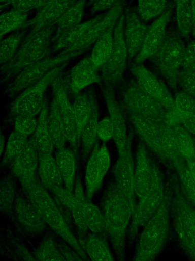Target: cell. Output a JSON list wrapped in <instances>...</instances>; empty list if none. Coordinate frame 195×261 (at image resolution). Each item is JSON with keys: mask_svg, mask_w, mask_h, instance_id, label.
Listing matches in <instances>:
<instances>
[{"mask_svg": "<svg viewBox=\"0 0 195 261\" xmlns=\"http://www.w3.org/2000/svg\"><path fill=\"white\" fill-rule=\"evenodd\" d=\"M121 99L130 113L164 123L166 110L148 94L135 80L125 81L121 89Z\"/></svg>", "mask_w": 195, "mask_h": 261, "instance_id": "cell-9", "label": "cell"}, {"mask_svg": "<svg viewBox=\"0 0 195 261\" xmlns=\"http://www.w3.org/2000/svg\"><path fill=\"white\" fill-rule=\"evenodd\" d=\"M38 173L40 182L51 192L63 187V180L52 154L39 153Z\"/></svg>", "mask_w": 195, "mask_h": 261, "instance_id": "cell-26", "label": "cell"}, {"mask_svg": "<svg viewBox=\"0 0 195 261\" xmlns=\"http://www.w3.org/2000/svg\"><path fill=\"white\" fill-rule=\"evenodd\" d=\"M74 194L78 197L83 217L88 230L91 233L104 236L105 234L103 213L85 196L79 179L75 184Z\"/></svg>", "mask_w": 195, "mask_h": 261, "instance_id": "cell-21", "label": "cell"}, {"mask_svg": "<svg viewBox=\"0 0 195 261\" xmlns=\"http://www.w3.org/2000/svg\"><path fill=\"white\" fill-rule=\"evenodd\" d=\"M99 15L63 31L54 43L53 51L60 52L71 48L79 41L87 32L103 16Z\"/></svg>", "mask_w": 195, "mask_h": 261, "instance_id": "cell-27", "label": "cell"}, {"mask_svg": "<svg viewBox=\"0 0 195 261\" xmlns=\"http://www.w3.org/2000/svg\"><path fill=\"white\" fill-rule=\"evenodd\" d=\"M186 47L179 33L170 31L161 46L152 57L153 63L168 86L176 91L182 68Z\"/></svg>", "mask_w": 195, "mask_h": 261, "instance_id": "cell-6", "label": "cell"}, {"mask_svg": "<svg viewBox=\"0 0 195 261\" xmlns=\"http://www.w3.org/2000/svg\"><path fill=\"white\" fill-rule=\"evenodd\" d=\"M91 96L92 110L89 119L83 128L80 137L83 148V156L86 158L93 150L98 136L99 110L96 101Z\"/></svg>", "mask_w": 195, "mask_h": 261, "instance_id": "cell-32", "label": "cell"}, {"mask_svg": "<svg viewBox=\"0 0 195 261\" xmlns=\"http://www.w3.org/2000/svg\"><path fill=\"white\" fill-rule=\"evenodd\" d=\"M64 64L48 72L42 79L23 91L11 107V113L15 116H35L42 110L45 101L44 96L47 87L59 76L66 65Z\"/></svg>", "mask_w": 195, "mask_h": 261, "instance_id": "cell-10", "label": "cell"}, {"mask_svg": "<svg viewBox=\"0 0 195 261\" xmlns=\"http://www.w3.org/2000/svg\"><path fill=\"white\" fill-rule=\"evenodd\" d=\"M162 176L153 164L151 182L148 191L136 205L129 227L127 242L128 247L133 244L138 232L155 213L165 196Z\"/></svg>", "mask_w": 195, "mask_h": 261, "instance_id": "cell-7", "label": "cell"}, {"mask_svg": "<svg viewBox=\"0 0 195 261\" xmlns=\"http://www.w3.org/2000/svg\"><path fill=\"white\" fill-rule=\"evenodd\" d=\"M84 52L67 49L27 67L16 75L8 89V93L14 96L23 92L42 79L51 70L67 63L71 59Z\"/></svg>", "mask_w": 195, "mask_h": 261, "instance_id": "cell-8", "label": "cell"}, {"mask_svg": "<svg viewBox=\"0 0 195 261\" xmlns=\"http://www.w3.org/2000/svg\"><path fill=\"white\" fill-rule=\"evenodd\" d=\"M55 30V25L39 31H30L23 40L21 45L12 59L1 66L2 78L17 75L27 67L48 57L51 50V44Z\"/></svg>", "mask_w": 195, "mask_h": 261, "instance_id": "cell-4", "label": "cell"}, {"mask_svg": "<svg viewBox=\"0 0 195 261\" xmlns=\"http://www.w3.org/2000/svg\"><path fill=\"white\" fill-rule=\"evenodd\" d=\"M39 152L31 137L21 151L11 163L14 176L20 181L23 189L37 179Z\"/></svg>", "mask_w": 195, "mask_h": 261, "instance_id": "cell-15", "label": "cell"}, {"mask_svg": "<svg viewBox=\"0 0 195 261\" xmlns=\"http://www.w3.org/2000/svg\"><path fill=\"white\" fill-rule=\"evenodd\" d=\"M99 147L98 144H95L87 163L85 172L86 195L89 200L101 187L105 176L101 170L97 161Z\"/></svg>", "mask_w": 195, "mask_h": 261, "instance_id": "cell-30", "label": "cell"}, {"mask_svg": "<svg viewBox=\"0 0 195 261\" xmlns=\"http://www.w3.org/2000/svg\"><path fill=\"white\" fill-rule=\"evenodd\" d=\"M176 109L183 113H195V99L182 91L178 93L174 99Z\"/></svg>", "mask_w": 195, "mask_h": 261, "instance_id": "cell-49", "label": "cell"}, {"mask_svg": "<svg viewBox=\"0 0 195 261\" xmlns=\"http://www.w3.org/2000/svg\"><path fill=\"white\" fill-rule=\"evenodd\" d=\"M86 2L77 1L63 14L55 24L52 43H54L65 30L80 23L84 14Z\"/></svg>", "mask_w": 195, "mask_h": 261, "instance_id": "cell-33", "label": "cell"}, {"mask_svg": "<svg viewBox=\"0 0 195 261\" xmlns=\"http://www.w3.org/2000/svg\"><path fill=\"white\" fill-rule=\"evenodd\" d=\"M33 255L37 261H67L58 244L51 235L40 242Z\"/></svg>", "mask_w": 195, "mask_h": 261, "instance_id": "cell-37", "label": "cell"}, {"mask_svg": "<svg viewBox=\"0 0 195 261\" xmlns=\"http://www.w3.org/2000/svg\"><path fill=\"white\" fill-rule=\"evenodd\" d=\"M59 247L67 261H82L83 258L63 241L58 243Z\"/></svg>", "mask_w": 195, "mask_h": 261, "instance_id": "cell-54", "label": "cell"}, {"mask_svg": "<svg viewBox=\"0 0 195 261\" xmlns=\"http://www.w3.org/2000/svg\"><path fill=\"white\" fill-rule=\"evenodd\" d=\"M182 69L195 70V40L186 47Z\"/></svg>", "mask_w": 195, "mask_h": 261, "instance_id": "cell-52", "label": "cell"}, {"mask_svg": "<svg viewBox=\"0 0 195 261\" xmlns=\"http://www.w3.org/2000/svg\"><path fill=\"white\" fill-rule=\"evenodd\" d=\"M48 122L54 146L57 150L65 148L66 136L58 109L53 100L49 110Z\"/></svg>", "mask_w": 195, "mask_h": 261, "instance_id": "cell-35", "label": "cell"}, {"mask_svg": "<svg viewBox=\"0 0 195 261\" xmlns=\"http://www.w3.org/2000/svg\"><path fill=\"white\" fill-rule=\"evenodd\" d=\"M1 154H2L3 153L4 148V145H5V138L4 136L1 134Z\"/></svg>", "mask_w": 195, "mask_h": 261, "instance_id": "cell-59", "label": "cell"}, {"mask_svg": "<svg viewBox=\"0 0 195 261\" xmlns=\"http://www.w3.org/2000/svg\"><path fill=\"white\" fill-rule=\"evenodd\" d=\"M37 124L38 120L35 116L18 115L15 119V130L27 136L34 133Z\"/></svg>", "mask_w": 195, "mask_h": 261, "instance_id": "cell-47", "label": "cell"}, {"mask_svg": "<svg viewBox=\"0 0 195 261\" xmlns=\"http://www.w3.org/2000/svg\"><path fill=\"white\" fill-rule=\"evenodd\" d=\"M135 129L146 144L157 154L162 157L160 143L161 126L162 123L146 117L129 113Z\"/></svg>", "mask_w": 195, "mask_h": 261, "instance_id": "cell-23", "label": "cell"}, {"mask_svg": "<svg viewBox=\"0 0 195 261\" xmlns=\"http://www.w3.org/2000/svg\"><path fill=\"white\" fill-rule=\"evenodd\" d=\"M181 156L186 161H195V142L189 132L181 124L172 126Z\"/></svg>", "mask_w": 195, "mask_h": 261, "instance_id": "cell-39", "label": "cell"}, {"mask_svg": "<svg viewBox=\"0 0 195 261\" xmlns=\"http://www.w3.org/2000/svg\"><path fill=\"white\" fill-rule=\"evenodd\" d=\"M176 10L179 33L182 38L187 39L191 34L192 10L190 1H176Z\"/></svg>", "mask_w": 195, "mask_h": 261, "instance_id": "cell-41", "label": "cell"}, {"mask_svg": "<svg viewBox=\"0 0 195 261\" xmlns=\"http://www.w3.org/2000/svg\"><path fill=\"white\" fill-rule=\"evenodd\" d=\"M186 165L192 177L195 180V161H187Z\"/></svg>", "mask_w": 195, "mask_h": 261, "instance_id": "cell-58", "label": "cell"}, {"mask_svg": "<svg viewBox=\"0 0 195 261\" xmlns=\"http://www.w3.org/2000/svg\"><path fill=\"white\" fill-rule=\"evenodd\" d=\"M174 166L177 171L184 196L195 205V180L183 160Z\"/></svg>", "mask_w": 195, "mask_h": 261, "instance_id": "cell-45", "label": "cell"}, {"mask_svg": "<svg viewBox=\"0 0 195 261\" xmlns=\"http://www.w3.org/2000/svg\"><path fill=\"white\" fill-rule=\"evenodd\" d=\"M27 13L15 10L1 14L0 16V36L2 39L6 34L13 32L26 23Z\"/></svg>", "mask_w": 195, "mask_h": 261, "instance_id": "cell-43", "label": "cell"}, {"mask_svg": "<svg viewBox=\"0 0 195 261\" xmlns=\"http://www.w3.org/2000/svg\"><path fill=\"white\" fill-rule=\"evenodd\" d=\"M26 197L48 226L62 241L72 248L83 259L88 257L76 236L71 230L57 203L40 181L36 180L23 189Z\"/></svg>", "mask_w": 195, "mask_h": 261, "instance_id": "cell-2", "label": "cell"}, {"mask_svg": "<svg viewBox=\"0 0 195 261\" xmlns=\"http://www.w3.org/2000/svg\"><path fill=\"white\" fill-rule=\"evenodd\" d=\"M98 136L106 141L113 136V128L110 118H105L99 121L97 126Z\"/></svg>", "mask_w": 195, "mask_h": 261, "instance_id": "cell-51", "label": "cell"}, {"mask_svg": "<svg viewBox=\"0 0 195 261\" xmlns=\"http://www.w3.org/2000/svg\"><path fill=\"white\" fill-rule=\"evenodd\" d=\"M25 28L20 31L13 33L2 40L0 47V62L1 66L9 63L17 53L19 45L23 41Z\"/></svg>", "mask_w": 195, "mask_h": 261, "instance_id": "cell-42", "label": "cell"}, {"mask_svg": "<svg viewBox=\"0 0 195 261\" xmlns=\"http://www.w3.org/2000/svg\"><path fill=\"white\" fill-rule=\"evenodd\" d=\"M166 1H139L138 10L141 19L144 21H150L160 16L167 9Z\"/></svg>", "mask_w": 195, "mask_h": 261, "instance_id": "cell-46", "label": "cell"}, {"mask_svg": "<svg viewBox=\"0 0 195 261\" xmlns=\"http://www.w3.org/2000/svg\"><path fill=\"white\" fill-rule=\"evenodd\" d=\"M14 245L17 253L21 257L24 261H37L34 255L22 244L17 241H14Z\"/></svg>", "mask_w": 195, "mask_h": 261, "instance_id": "cell-56", "label": "cell"}, {"mask_svg": "<svg viewBox=\"0 0 195 261\" xmlns=\"http://www.w3.org/2000/svg\"><path fill=\"white\" fill-rule=\"evenodd\" d=\"M166 196L158 209L141 230L131 261H154L164 249L171 229V205Z\"/></svg>", "mask_w": 195, "mask_h": 261, "instance_id": "cell-3", "label": "cell"}, {"mask_svg": "<svg viewBox=\"0 0 195 261\" xmlns=\"http://www.w3.org/2000/svg\"><path fill=\"white\" fill-rule=\"evenodd\" d=\"M113 30L101 37L95 43L90 57L95 68H101L109 59L113 47Z\"/></svg>", "mask_w": 195, "mask_h": 261, "instance_id": "cell-38", "label": "cell"}, {"mask_svg": "<svg viewBox=\"0 0 195 261\" xmlns=\"http://www.w3.org/2000/svg\"><path fill=\"white\" fill-rule=\"evenodd\" d=\"M14 211L17 221L26 231L38 234L45 230L47 225L27 198L17 196Z\"/></svg>", "mask_w": 195, "mask_h": 261, "instance_id": "cell-22", "label": "cell"}, {"mask_svg": "<svg viewBox=\"0 0 195 261\" xmlns=\"http://www.w3.org/2000/svg\"><path fill=\"white\" fill-rule=\"evenodd\" d=\"M119 1H96L93 2L91 9L92 13L97 11L110 10L115 6Z\"/></svg>", "mask_w": 195, "mask_h": 261, "instance_id": "cell-55", "label": "cell"}, {"mask_svg": "<svg viewBox=\"0 0 195 261\" xmlns=\"http://www.w3.org/2000/svg\"><path fill=\"white\" fill-rule=\"evenodd\" d=\"M124 15L122 14L114 29L111 55L100 68L102 80L113 86L122 81L128 58L124 34Z\"/></svg>", "mask_w": 195, "mask_h": 261, "instance_id": "cell-11", "label": "cell"}, {"mask_svg": "<svg viewBox=\"0 0 195 261\" xmlns=\"http://www.w3.org/2000/svg\"><path fill=\"white\" fill-rule=\"evenodd\" d=\"M153 166L145 147L140 144L137 151L134 173L135 193L140 199L146 194L150 186Z\"/></svg>", "mask_w": 195, "mask_h": 261, "instance_id": "cell-24", "label": "cell"}, {"mask_svg": "<svg viewBox=\"0 0 195 261\" xmlns=\"http://www.w3.org/2000/svg\"><path fill=\"white\" fill-rule=\"evenodd\" d=\"M194 142H195V140H194Z\"/></svg>", "mask_w": 195, "mask_h": 261, "instance_id": "cell-61", "label": "cell"}, {"mask_svg": "<svg viewBox=\"0 0 195 261\" xmlns=\"http://www.w3.org/2000/svg\"><path fill=\"white\" fill-rule=\"evenodd\" d=\"M135 206L117 187L109 192L104 203L105 234L117 261H126L127 233Z\"/></svg>", "mask_w": 195, "mask_h": 261, "instance_id": "cell-1", "label": "cell"}, {"mask_svg": "<svg viewBox=\"0 0 195 261\" xmlns=\"http://www.w3.org/2000/svg\"><path fill=\"white\" fill-rule=\"evenodd\" d=\"M124 15V34L128 58H136L143 46L149 27L135 12L128 10Z\"/></svg>", "mask_w": 195, "mask_h": 261, "instance_id": "cell-19", "label": "cell"}, {"mask_svg": "<svg viewBox=\"0 0 195 261\" xmlns=\"http://www.w3.org/2000/svg\"><path fill=\"white\" fill-rule=\"evenodd\" d=\"M123 7V2L119 1L104 14L103 17L87 32L79 41L70 48L73 50L85 51L105 34L114 29L122 14Z\"/></svg>", "mask_w": 195, "mask_h": 261, "instance_id": "cell-17", "label": "cell"}, {"mask_svg": "<svg viewBox=\"0 0 195 261\" xmlns=\"http://www.w3.org/2000/svg\"><path fill=\"white\" fill-rule=\"evenodd\" d=\"M16 196V186L14 177H4L0 184V203L2 212L10 214L14 211Z\"/></svg>", "mask_w": 195, "mask_h": 261, "instance_id": "cell-40", "label": "cell"}, {"mask_svg": "<svg viewBox=\"0 0 195 261\" xmlns=\"http://www.w3.org/2000/svg\"><path fill=\"white\" fill-rule=\"evenodd\" d=\"M55 160L62 177L64 188L73 192L76 171L74 154L70 150L65 148L57 150Z\"/></svg>", "mask_w": 195, "mask_h": 261, "instance_id": "cell-31", "label": "cell"}, {"mask_svg": "<svg viewBox=\"0 0 195 261\" xmlns=\"http://www.w3.org/2000/svg\"><path fill=\"white\" fill-rule=\"evenodd\" d=\"M131 152V138H128L124 151L114 167V175L117 189L131 202L134 200V172Z\"/></svg>", "mask_w": 195, "mask_h": 261, "instance_id": "cell-18", "label": "cell"}, {"mask_svg": "<svg viewBox=\"0 0 195 261\" xmlns=\"http://www.w3.org/2000/svg\"><path fill=\"white\" fill-rule=\"evenodd\" d=\"M189 261H195V205L179 191L171 205V229Z\"/></svg>", "mask_w": 195, "mask_h": 261, "instance_id": "cell-5", "label": "cell"}, {"mask_svg": "<svg viewBox=\"0 0 195 261\" xmlns=\"http://www.w3.org/2000/svg\"><path fill=\"white\" fill-rule=\"evenodd\" d=\"M101 80L90 57H86L81 60L72 68L70 88L72 92L77 95L88 86L100 83Z\"/></svg>", "mask_w": 195, "mask_h": 261, "instance_id": "cell-25", "label": "cell"}, {"mask_svg": "<svg viewBox=\"0 0 195 261\" xmlns=\"http://www.w3.org/2000/svg\"><path fill=\"white\" fill-rule=\"evenodd\" d=\"M48 1H12L13 10L27 13L38 8H42Z\"/></svg>", "mask_w": 195, "mask_h": 261, "instance_id": "cell-50", "label": "cell"}, {"mask_svg": "<svg viewBox=\"0 0 195 261\" xmlns=\"http://www.w3.org/2000/svg\"><path fill=\"white\" fill-rule=\"evenodd\" d=\"M76 1H48L37 14L23 25L36 31L55 25L63 14Z\"/></svg>", "mask_w": 195, "mask_h": 261, "instance_id": "cell-20", "label": "cell"}, {"mask_svg": "<svg viewBox=\"0 0 195 261\" xmlns=\"http://www.w3.org/2000/svg\"><path fill=\"white\" fill-rule=\"evenodd\" d=\"M64 80L58 76L52 84L53 98L58 109L67 142L75 153L77 151V131L73 104L69 100Z\"/></svg>", "mask_w": 195, "mask_h": 261, "instance_id": "cell-12", "label": "cell"}, {"mask_svg": "<svg viewBox=\"0 0 195 261\" xmlns=\"http://www.w3.org/2000/svg\"><path fill=\"white\" fill-rule=\"evenodd\" d=\"M101 90L113 128V138L120 154L125 150L128 140L125 118L113 86L104 82Z\"/></svg>", "mask_w": 195, "mask_h": 261, "instance_id": "cell-14", "label": "cell"}, {"mask_svg": "<svg viewBox=\"0 0 195 261\" xmlns=\"http://www.w3.org/2000/svg\"><path fill=\"white\" fill-rule=\"evenodd\" d=\"M172 9V4H170L162 14L149 27L142 48L135 58V64H142L157 52L165 39Z\"/></svg>", "mask_w": 195, "mask_h": 261, "instance_id": "cell-16", "label": "cell"}, {"mask_svg": "<svg viewBox=\"0 0 195 261\" xmlns=\"http://www.w3.org/2000/svg\"><path fill=\"white\" fill-rule=\"evenodd\" d=\"M160 143L162 158L171 161L174 166L183 160L177 145L172 127L164 123L161 126Z\"/></svg>", "mask_w": 195, "mask_h": 261, "instance_id": "cell-34", "label": "cell"}, {"mask_svg": "<svg viewBox=\"0 0 195 261\" xmlns=\"http://www.w3.org/2000/svg\"><path fill=\"white\" fill-rule=\"evenodd\" d=\"M82 261H86V260H85L84 259H83V260H82Z\"/></svg>", "mask_w": 195, "mask_h": 261, "instance_id": "cell-60", "label": "cell"}, {"mask_svg": "<svg viewBox=\"0 0 195 261\" xmlns=\"http://www.w3.org/2000/svg\"><path fill=\"white\" fill-rule=\"evenodd\" d=\"M132 74L139 85L166 111L175 108V100L165 84L143 64L133 65Z\"/></svg>", "mask_w": 195, "mask_h": 261, "instance_id": "cell-13", "label": "cell"}, {"mask_svg": "<svg viewBox=\"0 0 195 261\" xmlns=\"http://www.w3.org/2000/svg\"><path fill=\"white\" fill-rule=\"evenodd\" d=\"M178 85L183 91L195 96V70L182 69L178 79Z\"/></svg>", "mask_w": 195, "mask_h": 261, "instance_id": "cell-48", "label": "cell"}, {"mask_svg": "<svg viewBox=\"0 0 195 261\" xmlns=\"http://www.w3.org/2000/svg\"><path fill=\"white\" fill-rule=\"evenodd\" d=\"M27 136L14 130L10 135L6 147L2 166L11 163L28 142Z\"/></svg>", "mask_w": 195, "mask_h": 261, "instance_id": "cell-44", "label": "cell"}, {"mask_svg": "<svg viewBox=\"0 0 195 261\" xmlns=\"http://www.w3.org/2000/svg\"><path fill=\"white\" fill-rule=\"evenodd\" d=\"M77 131L78 143L80 141L82 130L89 119L92 110L91 96L78 94L73 103Z\"/></svg>", "mask_w": 195, "mask_h": 261, "instance_id": "cell-36", "label": "cell"}, {"mask_svg": "<svg viewBox=\"0 0 195 261\" xmlns=\"http://www.w3.org/2000/svg\"><path fill=\"white\" fill-rule=\"evenodd\" d=\"M190 2L192 10L191 34L195 38V1H191Z\"/></svg>", "mask_w": 195, "mask_h": 261, "instance_id": "cell-57", "label": "cell"}, {"mask_svg": "<svg viewBox=\"0 0 195 261\" xmlns=\"http://www.w3.org/2000/svg\"><path fill=\"white\" fill-rule=\"evenodd\" d=\"M82 246L90 261H114L109 246L103 236L91 233Z\"/></svg>", "mask_w": 195, "mask_h": 261, "instance_id": "cell-28", "label": "cell"}, {"mask_svg": "<svg viewBox=\"0 0 195 261\" xmlns=\"http://www.w3.org/2000/svg\"><path fill=\"white\" fill-rule=\"evenodd\" d=\"M178 111L180 124L195 136V113H183Z\"/></svg>", "mask_w": 195, "mask_h": 261, "instance_id": "cell-53", "label": "cell"}, {"mask_svg": "<svg viewBox=\"0 0 195 261\" xmlns=\"http://www.w3.org/2000/svg\"><path fill=\"white\" fill-rule=\"evenodd\" d=\"M49 110L45 101L38 119L37 126L32 136L39 153L52 154L54 145L48 127Z\"/></svg>", "mask_w": 195, "mask_h": 261, "instance_id": "cell-29", "label": "cell"}]
</instances>
